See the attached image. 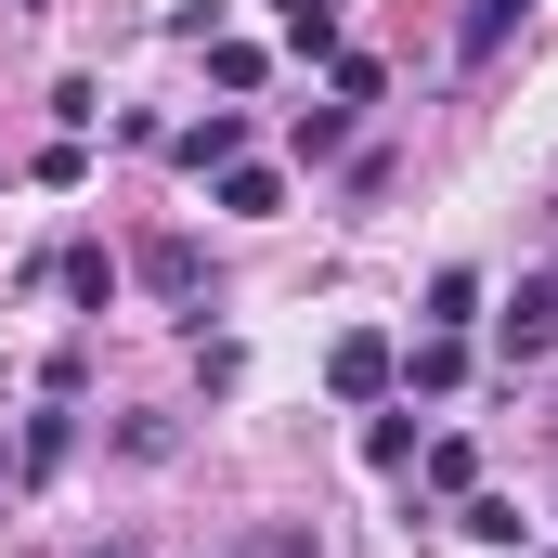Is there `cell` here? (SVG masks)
Instances as JSON below:
<instances>
[{"label": "cell", "instance_id": "obj_1", "mask_svg": "<svg viewBox=\"0 0 558 558\" xmlns=\"http://www.w3.org/2000/svg\"><path fill=\"white\" fill-rule=\"evenodd\" d=\"M325 390H338V403H390V390H403V338L338 325V338H325Z\"/></svg>", "mask_w": 558, "mask_h": 558}, {"label": "cell", "instance_id": "obj_2", "mask_svg": "<svg viewBox=\"0 0 558 558\" xmlns=\"http://www.w3.org/2000/svg\"><path fill=\"white\" fill-rule=\"evenodd\" d=\"M131 274L156 286L169 312H208V299H221V274H208V247H195V234H143V247H131Z\"/></svg>", "mask_w": 558, "mask_h": 558}, {"label": "cell", "instance_id": "obj_3", "mask_svg": "<svg viewBox=\"0 0 558 558\" xmlns=\"http://www.w3.org/2000/svg\"><path fill=\"white\" fill-rule=\"evenodd\" d=\"M494 351H507V364H546V351H558V274H520V286H507Z\"/></svg>", "mask_w": 558, "mask_h": 558}, {"label": "cell", "instance_id": "obj_4", "mask_svg": "<svg viewBox=\"0 0 558 558\" xmlns=\"http://www.w3.org/2000/svg\"><path fill=\"white\" fill-rule=\"evenodd\" d=\"M169 156L208 182V169H234V156H247V118H234V105H208V118H182V131H169Z\"/></svg>", "mask_w": 558, "mask_h": 558}, {"label": "cell", "instance_id": "obj_5", "mask_svg": "<svg viewBox=\"0 0 558 558\" xmlns=\"http://www.w3.org/2000/svg\"><path fill=\"white\" fill-rule=\"evenodd\" d=\"M208 208H234V221H274V208H286V169H260V156L208 169Z\"/></svg>", "mask_w": 558, "mask_h": 558}, {"label": "cell", "instance_id": "obj_6", "mask_svg": "<svg viewBox=\"0 0 558 558\" xmlns=\"http://www.w3.org/2000/svg\"><path fill=\"white\" fill-rule=\"evenodd\" d=\"M65 454H78V403H39V416H26V441H13V481H52Z\"/></svg>", "mask_w": 558, "mask_h": 558}, {"label": "cell", "instance_id": "obj_7", "mask_svg": "<svg viewBox=\"0 0 558 558\" xmlns=\"http://www.w3.org/2000/svg\"><path fill=\"white\" fill-rule=\"evenodd\" d=\"M520 26H533V0H468V26H454V65H494Z\"/></svg>", "mask_w": 558, "mask_h": 558}, {"label": "cell", "instance_id": "obj_8", "mask_svg": "<svg viewBox=\"0 0 558 558\" xmlns=\"http://www.w3.org/2000/svg\"><path fill=\"white\" fill-rule=\"evenodd\" d=\"M39 286H65L78 312H105V299H118V260H105V247H52V260H39Z\"/></svg>", "mask_w": 558, "mask_h": 558}, {"label": "cell", "instance_id": "obj_9", "mask_svg": "<svg viewBox=\"0 0 558 558\" xmlns=\"http://www.w3.org/2000/svg\"><path fill=\"white\" fill-rule=\"evenodd\" d=\"M454 533H468V546H533V520H520V507H507V494H454Z\"/></svg>", "mask_w": 558, "mask_h": 558}, {"label": "cell", "instance_id": "obj_10", "mask_svg": "<svg viewBox=\"0 0 558 558\" xmlns=\"http://www.w3.org/2000/svg\"><path fill=\"white\" fill-rule=\"evenodd\" d=\"M403 390H428V403H441V390H468V338H441V325H428L416 351H403Z\"/></svg>", "mask_w": 558, "mask_h": 558}, {"label": "cell", "instance_id": "obj_11", "mask_svg": "<svg viewBox=\"0 0 558 558\" xmlns=\"http://www.w3.org/2000/svg\"><path fill=\"white\" fill-rule=\"evenodd\" d=\"M274 26H286V52H299V65H325V52H338V0H274Z\"/></svg>", "mask_w": 558, "mask_h": 558}, {"label": "cell", "instance_id": "obj_12", "mask_svg": "<svg viewBox=\"0 0 558 558\" xmlns=\"http://www.w3.org/2000/svg\"><path fill=\"white\" fill-rule=\"evenodd\" d=\"M416 325L468 338V325H481V274H468V260H454V274H428V312H416Z\"/></svg>", "mask_w": 558, "mask_h": 558}, {"label": "cell", "instance_id": "obj_13", "mask_svg": "<svg viewBox=\"0 0 558 558\" xmlns=\"http://www.w3.org/2000/svg\"><path fill=\"white\" fill-rule=\"evenodd\" d=\"M416 468H428V494H481V454L441 428V441H416Z\"/></svg>", "mask_w": 558, "mask_h": 558}, {"label": "cell", "instance_id": "obj_14", "mask_svg": "<svg viewBox=\"0 0 558 558\" xmlns=\"http://www.w3.org/2000/svg\"><path fill=\"white\" fill-rule=\"evenodd\" d=\"M234 558H325V533H312V520H260Z\"/></svg>", "mask_w": 558, "mask_h": 558}, {"label": "cell", "instance_id": "obj_15", "mask_svg": "<svg viewBox=\"0 0 558 558\" xmlns=\"http://www.w3.org/2000/svg\"><path fill=\"white\" fill-rule=\"evenodd\" d=\"M260 65H274L260 39H208V78H221V92H260Z\"/></svg>", "mask_w": 558, "mask_h": 558}, {"label": "cell", "instance_id": "obj_16", "mask_svg": "<svg viewBox=\"0 0 558 558\" xmlns=\"http://www.w3.org/2000/svg\"><path fill=\"white\" fill-rule=\"evenodd\" d=\"M325 78H338V105H377V92H390V65H377V52H325Z\"/></svg>", "mask_w": 558, "mask_h": 558}, {"label": "cell", "instance_id": "obj_17", "mask_svg": "<svg viewBox=\"0 0 558 558\" xmlns=\"http://www.w3.org/2000/svg\"><path fill=\"white\" fill-rule=\"evenodd\" d=\"M416 441H428L416 416H377V428H364V454H377V468H416Z\"/></svg>", "mask_w": 558, "mask_h": 558}, {"label": "cell", "instance_id": "obj_18", "mask_svg": "<svg viewBox=\"0 0 558 558\" xmlns=\"http://www.w3.org/2000/svg\"><path fill=\"white\" fill-rule=\"evenodd\" d=\"M92 558H143V533H118V546H92Z\"/></svg>", "mask_w": 558, "mask_h": 558}, {"label": "cell", "instance_id": "obj_19", "mask_svg": "<svg viewBox=\"0 0 558 558\" xmlns=\"http://www.w3.org/2000/svg\"><path fill=\"white\" fill-rule=\"evenodd\" d=\"M0 494H13V441H0Z\"/></svg>", "mask_w": 558, "mask_h": 558}, {"label": "cell", "instance_id": "obj_20", "mask_svg": "<svg viewBox=\"0 0 558 558\" xmlns=\"http://www.w3.org/2000/svg\"><path fill=\"white\" fill-rule=\"evenodd\" d=\"M520 558H533V546H520Z\"/></svg>", "mask_w": 558, "mask_h": 558}]
</instances>
